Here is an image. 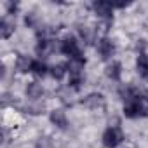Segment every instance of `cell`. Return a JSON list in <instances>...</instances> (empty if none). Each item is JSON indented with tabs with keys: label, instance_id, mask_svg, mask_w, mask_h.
<instances>
[{
	"label": "cell",
	"instance_id": "cell-3",
	"mask_svg": "<svg viewBox=\"0 0 148 148\" xmlns=\"http://www.w3.org/2000/svg\"><path fill=\"white\" fill-rule=\"evenodd\" d=\"M92 7H94L96 14H98L99 18H103V19H106V21L112 19V9H113V4H110V2H94Z\"/></svg>",
	"mask_w": 148,
	"mask_h": 148
},
{
	"label": "cell",
	"instance_id": "cell-5",
	"mask_svg": "<svg viewBox=\"0 0 148 148\" xmlns=\"http://www.w3.org/2000/svg\"><path fill=\"white\" fill-rule=\"evenodd\" d=\"M87 108H92V110H98V108H103L105 106V98L101 96V94H96V92H92V94H89L84 101H82Z\"/></svg>",
	"mask_w": 148,
	"mask_h": 148
},
{
	"label": "cell",
	"instance_id": "cell-11",
	"mask_svg": "<svg viewBox=\"0 0 148 148\" xmlns=\"http://www.w3.org/2000/svg\"><path fill=\"white\" fill-rule=\"evenodd\" d=\"M0 30H2V38H9L14 33V23L9 21L7 18H4L0 21Z\"/></svg>",
	"mask_w": 148,
	"mask_h": 148
},
{
	"label": "cell",
	"instance_id": "cell-12",
	"mask_svg": "<svg viewBox=\"0 0 148 148\" xmlns=\"http://www.w3.org/2000/svg\"><path fill=\"white\" fill-rule=\"evenodd\" d=\"M49 70H51V68H47L45 63H42L40 59H35V61H33V68H32V71L35 73V75L44 77V75H47V73H49Z\"/></svg>",
	"mask_w": 148,
	"mask_h": 148
},
{
	"label": "cell",
	"instance_id": "cell-2",
	"mask_svg": "<svg viewBox=\"0 0 148 148\" xmlns=\"http://www.w3.org/2000/svg\"><path fill=\"white\" fill-rule=\"evenodd\" d=\"M59 51H61V52H64L66 56H70L71 59H84V58H82L80 45H79V42L73 38V37H68L66 40H63V42H61Z\"/></svg>",
	"mask_w": 148,
	"mask_h": 148
},
{
	"label": "cell",
	"instance_id": "cell-15",
	"mask_svg": "<svg viewBox=\"0 0 148 148\" xmlns=\"http://www.w3.org/2000/svg\"><path fill=\"white\" fill-rule=\"evenodd\" d=\"M7 9H9V12L12 14V12H16V9H18V4H12V2H9V4H7Z\"/></svg>",
	"mask_w": 148,
	"mask_h": 148
},
{
	"label": "cell",
	"instance_id": "cell-1",
	"mask_svg": "<svg viewBox=\"0 0 148 148\" xmlns=\"http://www.w3.org/2000/svg\"><path fill=\"white\" fill-rule=\"evenodd\" d=\"M124 141V132L119 125H112L105 131L103 134V145L106 148H117L120 143Z\"/></svg>",
	"mask_w": 148,
	"mask_h": 148
},
{
	"label": "cell",
	"instance_id": "cell-4",
	"mask_svg": "<svg viewBox=\"0 0 148 148\" xmlns=\"http://www.w3.org/2000/svg\"><path fill=\"white\" fill-rule=\"evenodd\" d=\"M98 51H99V54H101L103 59H108V58L113 56V52H115V45H113L112 40H108L106 37H103V38L99 40V44H98Z\"/></svg>",
	"mask_w": 148,
	"mask_h": 148
},
{
	"label": "cell",
	"instance_id": "cell-13",
	"mask_svg": "<svg viewBox=\"0 0 148 148\" xmlns=\"http://www.w3.org/2000/svg\"><path fill=\"white\" fill-rule=\"evenodd\" d=\"M64 68H66L64 64H56V66H52V68H51V75H52L54 79L61 80V79L64 77V73L68 71V70H64Z\"/></svg>",
	"mask_w": 148,
	"mask_h": 148
},
{
	"label": "cell",
	"instance_id": "cell-6",
	"mask_svg": "<svg viewBox=\"0 0 148 148\" xmlns=\"http://www.w3.org/2000/svg\"><path fill=\"white\" fill-rule=\"evenodd\" d=\"M51 122L54 125H58L59 129H66L68 127V120H66V115L63 110H52L51 112Z\"/></svg>",
	"mask_w": 148,
	"mask_h": 148
},
{
	"label": "cell",
	"instance_id": "cell-8",
	"mask_svg": "<svg viewBox=\"0 0 148 148\" xmlns=\"http://www.w3.org/2000/svg\"><path fill=\"white\" fill-rule=\"evenodd\" d=\"M136 68H138L139 77H143V79H148V56H146L145 52H141V54L138 56Z\"/></svg>",
	"mask_w": 148,
	"mask_h": 148
},
{
	"label": "cell",
	"instance_id": "cell-9",
	"mask_svg": "<svg viewBox=\"0 0 148 148\" xmlns=\"http://www.w3.org/2000/svg\"><path fill=\"white\" fill-rule=\"evenodd\" d=\"M26 94H28L30 99H40V98L44 96V89H42V86H40L38 82H32V84L26 87Z\"/></svg>",
	"mask_w": 148,
	"mask_h": 148
},
{
	"label": "cell",
	"instance_id": "cell-10",
	"mask_svg": "<svg viewBox=\"0 0 148 148\" xmlns=\"http://www.w3.org/2000/svg\"><path fill=\"white\" fill-rule=\"evenodd\" d=\"M120 73H122V64L119 63V61H115V63H112L108 68H106V75L112 79V80H120Z\"/></svg>",
	"mask_w": 148,
	"mask_h": 148
},
{
	"label": "cell",
	"instance_id": "cell-7",
	"mask_svg": "<svg viewBox=\"0 0 148 148\" xmlns=\"http://www.w3.org/2000/svg\"><path fill=\"white\" fill-rule=\"evenodd\" d=\"M32 68H33V61L28 58V56H18V61H16V70L19 71V73H28V71H32Z\"/></svg>",
	"mask_w": 148,
	"mask_h": 148
},
{
	"label": "cell",
	"instance_id": "cell-14",
	"mask_svg": "<svg viewBox=\"0 0 148 148\" xmlns=\"http://www.w3.org/2000/svg\"><path fill=\"white\" fill-rule=\"evenodd\" d=\"M35 148H54V143L49 136H40L35 143Z\"/></svg>",
	"mask_w": 148,
	"mask_h": 148
}]
</instances>
